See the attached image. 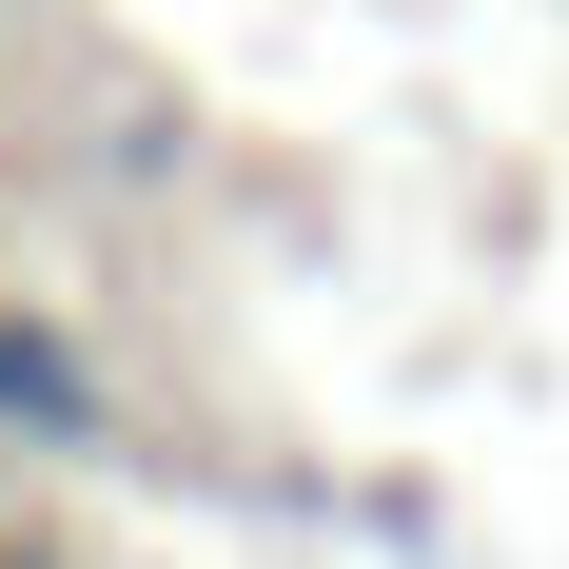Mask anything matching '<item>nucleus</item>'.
<instances>
[{
  "label": "nucleus",
  "instance_id": "1",
  "mask_svg": "<svg viewBox=\"0 0 569 569\" xmlns=\"http://www.w3.org/2000/svg\"><path fill=\"white\" fill-rule=\"evenodd\" d=\"M0 432H20V452H79V432H99V373H79L40 315H0Z\"/></svg>",
  "mask_w": 569,
  "mask_h": 569
},
{
  "label": "nucleus",
  "instance_id": "2",
  "mask_svg": "<svg viewBox=\"0 0 569 569\" xmlns=\"http://www.w3.org/2000/svg\"><path fill=\"white\" fill-rule=\"evenodd\" d=\"M0 569H59V550H0Z\"/></svg>",
  "mask_w": 569,
  "mask_h": 569
}]
</instances>
